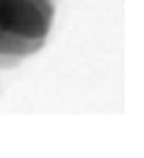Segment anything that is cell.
I'll return each mask as SVG.
<instances>
[{"instance_id": "obj_1", "label": "cell", "mask_w": 144, "mask_h": 158, "mask_svg": "<svg viewBox=\"0 0 144 158\" xmlns=\"http://www.w3.org/2000/svg\"><path fill=\"white\" fill-rule=\"evenodd\" d=\"M55 17V0H0V33L41 50Z\"/></svg>"}, {"instance_id": "obj_2", "label": "cell", "mask_w": 144, "mask_h": 158, "mask_svg": "<svg viewBox=\"0 0 144 158\" xmlns=\"http://www.w3.org/2000/svg\"><path fill=\"white\" fill-rule=\"evenodd\" d=\"M36 52L38 50L27 44L6 38L0 33V67H13Z\"/></svg>"}]
</instances>
